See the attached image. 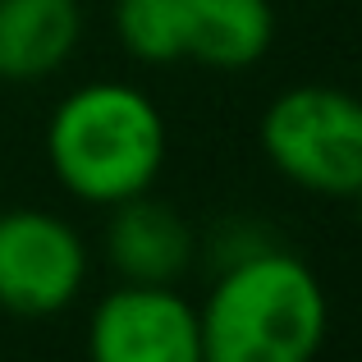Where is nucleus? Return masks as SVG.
Segmentation results:
<instances>
[{"mask_svg":"<svg viewBox=\"0 0 362 362\" xmlns=\"http://www.w3.org/2000/svg\"><path fill=\"white\" fill-rule=\"evenodd\" d=\"M202 362H317L330 298L303 257L280 243L216 271L197 308Z\"/></svg>","mask_w":362,"mask_h":362,"instance_id":"1","label":"nucleus"},{"mask_svg":"<svg viewBox=\"0 0 362 362\" xmlns=\"http://www.w3.org/2000/svg\"><path fill=\"white\" fill-rule=\"evenodd\" d=\"M170 156L165 115L142 88L97 78L74 88L46 124V160L64 193L92 206L151 193Z\"/></svg>","mask_w":362,"mask_h":362,"instance_id":"2","label":"nucleus"},{"mask_svg":"<svg viewBox=\"0 0 362 362\" xmlns=\"http://www.w3.org/2000/svg\"><path fill=\"white\" fill-rule=\"evenodd\" d=\"M262 151L289 184L321 197H362V97L298 83L262 115Z\"/></svg>","mask_w":362,"mask_h":362,"instance_id":"3","label":"nucleus"},{"mask_svg":"<svg viewBox=\"0 0 362 362\" xmlns=\"http://www.w3.org/2000/svg\"><path fill=\"white\" fill-rule=\"evenodd\" d=\"M88 284V247L64 216L42 206L0 211V312L42 321L64 312Z\"/></svg>","mask_w":362,"mask_h":362,"instance_id":"4","label":"nucleus"},{"mask_svg":"<svg viewBox=\"0 0 362 362\" xmlns=\"http://www.w3.org/2000/svg\"><path fill=\"white\" fill-rule=\"evenodd\" d=\"M88 362H202L197 308L175 284L124 280L88 321Z\"/></svg>","mask_w":362,"mask_h":362,"instance_id":"5","label":"nucleus"},{"mask_svg":"<svg viewBox=\"0 0 362 362\" xmlns=\"http://www.w3.org/2000/svg\"><path fill=\"white\" fill-rule=\"evenodd\" d=\"M106 257L119 280L133 284H175L197 257V234L170 202L151 193L124 197L106 206Z\"/></svg>","mask_w":362,"mask_h":362,"instance_id":"6","label":"nucleus"},{"mask_svg":"<svg viewBox=\"0 0 362 362\" xmlns=\"http://www.w3.org/2000/svg\"><path fill=\"white\" fill-rule=\"evenodd\" d=\"M78 0H0V78L42 83L78 51Z\"/></svg>","mask_w":362,"mask_h":362,"instance_id":"7","label":"nucleus"},{"mask_svg":"<svg viewBox=\"0 0 362 362\" xmlns=\"http://www.w3.org/2000/svg\"><path fill=\"white\" fill-rule=\"evenodd\" d=\"M184 5V60L206 69H252L275 42L271 0H179Z\"/></svg>","mask_w":362,"mask_h":362,"instance_id":"8","label":"nucleus"},{"mask_svg":"<svg viewBox=\"0 0 362 362\" xmlns=\"http://www.w3.org/2000/svg\"><path fill=\"white\" fill-rule=\"evenodd\" d=\"M115 37L142 64L184 60V5L179 0H115Z\"/></svg>","mask_w":362,"mask_h":362,"instance_id":"9","label":"nucleus"},{"mask_svg":"<svg viewBox=\"0 0 362 362\" xmlns=\"http://www.w3.org/2000/svg\"><path fill=\"white\" fill-rule=\"evenodd\" d=\"M266 247H275V239L257 221H243V216L221 221L211 230V239H206V252H216V271H225V266L243 262V257H252V252H266Z\"/></svg>","mask_w":362,"mask_h":362,"instance_id":"10","label":"nucleus"}]
</instances>
